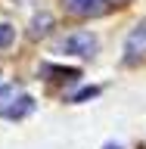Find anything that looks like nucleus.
Segmentation results:
<instances>
[{"label":"nucleus","instance_id":"nucleus-1","mask_svg":"<svg viewBox=\"0 0 146 149\" xmlns=\"http://www.w3.org/2000/svg\"><path fill=\"white\" fill-rule=\"evenodd\" d=\"M31 109H34V100L28 93H19L16 87H3L0 90V115L3 118L19 121V118H25Z\"/></svg>","mask_w":146,"mask_h":149},{"label":"nucleus","instance_id":"nucleus-2","mask_svg":"<svg viewBox=\"0 0 146 149\" xmlns=\"http://www.w3.org/2000/svg\"><path fill=\"white\" fill-rule=\"evenodd\" d=\"M59 50L62 53H72V56H93L96 53V37L90 31H75V34L59 40Z\"/></svg>","mask_w":146,"mask_h":149},{"label":"nucleus","instance_id":"nucleus-3","mask_svg":"<svg viewBox=\"0 0 146 149\" xmlns=\"http://www.w3.org/2000/svg\"><path fill=\"white\" fill-rule=\"evenodd\" d=\"M124 53H128V62L146 59V22H140V25L128 34V47H124Z\"/></svg>","mask_w":146,"mask_h":149},{"label":"nucleus","instance_id":"nucleus-4","mask_svg":"<svg viewBox=\"0 0 146 149\" xmlns=\"http://www.w3.org/2000/svg\"><path fill=\"white\" fill-rule=\"evenodd\" d=\"M65 9L75 16H103L106 0H65Z\"/></svg>","mask_w":146,"mask_h":149},{"label":"nucleus","instance_id":"nucleus-5","mask_svg":"<svg viewBox=\"0 0 146 149\" xmlns=\"http://www.w3.org/2000/svg\"><path fill=\"white\" fill-rule=\"evenodd\" d=\"M96 93H100L96 87H84L81 93H75V102H81V100H90V96H96Z\"/></svg>","mask_w":146,"mask_h":149},{"label":"nucleus","instance_id":"nucleus-6","mask_svg":"<svg viewBox=\"0 0 146 149\" xmlns=\"http://www.w3.org/2000/svg\"><path fill=\"white\" fill-rule=\"evenodd\" d=\"M9 37H13V28H9V25H0V47H6Z\"/></svg>","mask_w":146,"mask_h":149},{"label":"nucleus","instance_id":"nucleus-7","mask_svg":"<svg viewBox=\"0 0 146 149\" xmlns=\"http://www.w3.org/2000/svg\"><path fill=\"white\" fill-rule=\"evenodd\" d=\"M106 149H121V146H112V143H109V146H106Z\"/></svg>","mask_w":146,"mask_h":149}]
</instances>
